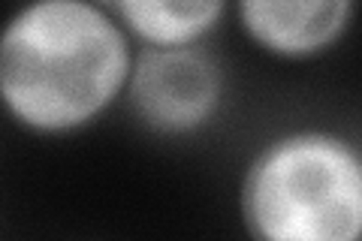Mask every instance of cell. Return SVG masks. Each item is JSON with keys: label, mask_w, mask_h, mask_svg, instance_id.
<instances>
[{"label": "cell", "mask_w": 362, "mask_h": 241, "mask_svg": "<svg viewBox=\"0 0 362 241\" xmlns=\"http://www.w3.org/2000/svg\"><path fill=\"white\" fill-rule=\"evenodd\" d=\"M136 45L97 0H33L0 21V109L37 139H66L124 100Z\"/></svg>", "instance_id": "6da1fadb"}, {"label": "cell", "mask_w": 362, "mask_h": 241, "mask_svg": "<svg viewBox=\"0 0 362 241\" xmlns=\"http://www.w3.org/2000/svg\"><path fill=\"white\" fill-rule=\"evenodd\" d=\"M251 241H362V154L332 127H293L251 154L239 181Z\"/></svg>", "instance_id": "7a4b0ae2"}, {"label": "cell", "mask_w": 362, "mask_h": 241, "mask_svg": "<svg viewBox=\"0 0 362 241\" xmlns=\"http://www.w3.org/2000/svg\"><path fill=\"white\" fill-rule=\"evenodd\" d=\"M226 85V66L209 42L190 49H136L121 102L151 136L190 139L221 118Z\"/></svg>", "instance_id": "3957f363"}, {"label": "cell", "mask_w": 362, "mask_h": 241, "mask_svg": "<svg viewBox=\"0 0 362 241\" xmlns=\"http://www.w3.org/2000/svg\"><path fill=\"white\" fill-rule=\"evenodd\" d=\"M239 30L278 61H314L341 42L356 18L354 0H239Z\"/></svg>", "instance_id": "277c9868"}, {"label": "cell", "mask_w": 362, "mask_h": 241, "mask_svg": "<svg viewBox=\"0 0 362 241\" xmlns=\"http://www.w3.org/2000/svg\"><path fill=\"white\" fill-rule=\"evenodd\" d=\"M106 6L136 49L202 45L230 16L226 0H112Z\"/></svg>", "instance_id": "5b68a950"}]
</instances>
